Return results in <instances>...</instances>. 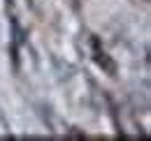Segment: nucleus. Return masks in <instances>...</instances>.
I'll use <instances>...</instances> for the list:
<instances>
[{"mask_svg": "<svg viewBox=\"0 0 151 141\" xmlns=\"http://www.w3.org/2000/svg\"><path fill=\"white\" fill-rule=\"evenodd\" d=\"M95 60H98V65H105V67L114 74V63L107 58V53H105V51H100V49H98V44H95Z\"/></svg>", "mask_w": 151, "mask_h": 141, "instance_id": "nucleus-1", "label": "nucleus"}]
</instances>
